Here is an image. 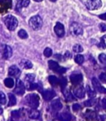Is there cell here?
I'll list each match as a JSON object with an SVG mask.
<instances>
[{
  "label": "cell",
  "instance_id": "obj_24",
  "mask_svg": "<svg viewBox=\"0 0 106 121\" xmlns=\"http://www.w3.org/2000/svg\"><path fill=\"white\" fill-rule=\"evenodd\" d=\"M95 102H96V100L94 98H91V99H90V100H85V101L84 102V105L86 107H90V106H93L95 104Z\"/></svg>",
  "mask_w": 106,
  "mask_h": 121
},
{
  "label": "cell",
  "instance_id": "obj_12",
  "mask_svg": "<svg viewBox=\"0 0 106 121\" xmlns=\"http://www.w3.org/2000/svg\"><path fill=\"white\" fill-rule=\"evenodd\" d=\"M70 79H71V82L74 85H76L78 83H80V82L83 80V76L80 73H74V74L71 75L70 77Z\"/></svg>",
  "mask_w": 106,
  "mask_h": 121
},
{
  "label": "cell",
  "instance_id": "obj_34",
  "mask_svg": "<svg viewBox=\"0 0 106 121\" xmlns=\"http://www.w3.org/2000/svg\"><path fill=\"white\" fill-rule=\"evenodd\" d=\"M34 78H35L34 74H31V73H29V74L26 75V81L27 82H32L34 81Z\"/></svg>",
  "mask_w": 106,
  "mask_h": 121
},
{
  "label": "cell",
  "instance_id": "obj_3",
  "mask_svg": "<svg viewBox=\"0 0 106 121\" xmlns=\"http://www.w3.org/2000/svg\"><path fill=\"white\" fill-rule=\"evenodd\" d=\"M42 24H43L42 19L40 16H37V15L32 17L29 20V26H31V28L35 30H40L41 27L42 26Z\"/></svg>",
  "mask_w": 106,
  "mask_h": 121
},
{
  "label": "cell",
  "instance_id": "obj_33",
  "mask_svg": "<svg viewBox=\"0 0 106 121\" xmlns=\"http://www.w3.org/2000/svg\"><path fill=\"white\" fill-rule=\"evenodd\" d=\"M99 60L101 64H106V54H100L99 55Z\"/></svg>",
  "mask_w": 106,
  "mask_h": 121
},
{
  "label": "cell",
  "instance_id": "obj_15",
  "mask_svg": "<svg viewBox=\"0 0 106 121\" xmlns=\"http://www.w3.org/2000/svg\"><path fill=\"white\" fill-rule=\"evenodd\" d=\"M72 117L69 113H61L57 115V120L59 121H71Z\"/></svg>",
  "mask_w": 106,
  "mask_h": 121
},
{
  "label": "cell",
  "instance_id": "obj_32",
  "mask_svg": "<svg viewBox=\"0 0 106 121\" xmlns=\"http://www.w3.org/2000/svg\"><path fill=\"white\" fill-rule=\"evenodd\" d=\"M63 92H64L65 96H66V99L67 100H74V98H73L72 95H71V93H70V91H68V90H66V91H63Z\"/></svg>",
  "mask_w": 106,
  "mask_h": 121
},
{
  "label": "cell",
  "instance_id": "obj_6",
  "mask_svg": "<svg viewBox=\"0 0 106 121\" xmlns=\"http://www.w3.org/2000/svg\"><path fill=\"white\" fill-rule=\"evenodd\" d=\"M48 65L49 68H50L52 70L55 71V72H57L58 73H64L66 71V69L63 67H60L58 63H56V61H53V60H50L48 62Z\"/></svg>",
  "mask_w": 106,
  "mask_h": 121
},
{
  "label": "cell",
  "instance_id": "obj_4",
  "mask_svg": "<svg viewBox=\"0 0 106 121\" xmlns=\"http://www.w3.org/2000/svg\"><path fill=\"white\" fill-rule=\"evenodd\" d=\"M87 8L90 10H96L101 8L102 1L101 0H88L85 3Z\"/></svg>",
  "mask_w": 106,
  "mask_h": 121
},
{
  "label": "cell",
  "instance_id": "obj_29",
  "mask_svg": "<svg viewBox=\"0 0 106 121\" xmlns=\"http://www.w3.org/2000/svg\"><path fill=\"white\" fill-rule=\"evenodd\" d=\"M6 102H7L6 96H5V94L3 92V91H0V104L5 105Z\"/></svg>",
  "mask_w": 106,
  "mask_h": 121
},
{
  "label": "cell",
  "instance_id": "obj_22",
  "mask_svg": "<svg viewBox=\"0 0 106 121\" xmlns=\"http://www.w3.org/2000/svg\"><path fill=\"white\" fill-rule=\"evenodd\" d=\"M49 82L52 86H57L59 84L60 80L56 76H49Z\"/></svg>",
  "mask_w": 106,
  "mask_h": 121
},
{
  "label": "cell",
  "instance_id": "obj_25",
  "mask_svg": "<svg viewBox=\"0 0 106 121\" xmlns=\"http://www.w3.org/2000/svg\"><path fill=\"white\" fill-rule=\"evenodd\" d=\"M86 92H87V95L90 97V98H95V91H93L91 88L90 87V86H86Z\"/></svg>",
  "mask_w": 106,
  "mask_h": 121
},
{
  "label": "cell",
  "instance_id": "obj_31",
  "mask_svg": "<svg viewBox=\"0 0 106 121\" xmlns=\"http://www.w3.org/2000/svg\"><path fill=\"white\" fill-rule=\"evenodd\" d=\"M44 55L46 56V57H51V56L52 55V50L51 48H46L44 49Z\"/></svg>",
  "mask_w": 106,
  "mask_h": 121
},
{
  "label": "cell",
  "instance_id": "obj_38",
  "mask_svg": "<svg viewBox=\"0 0 106 121\" xmlns=\"http://www.w3.org/2000/svg\"><path fill=\"white\" fill-rule=\"evenodd\" d=\"M100 80L102 82H106V73H102L100 75Z\"/></svg>",
  "mask_w": 106,
  "mask_h": 121
},
{
  "label": "cell",
  "instance_id": "obj_39",
  "mask_svg": "<svg viewBox=\"0 0 106 121\" xmlns=\"http://www.w3.org/2000/svg\"><path fill=\"white\" fill-rule=\"evenodd\" d=\"M100 29L102 32H105L106 31V25L105 23H100Z\"/></svg>",
  "mask_w": 106,
  "mask_h": 121
},
{
  "label": "cell",
  "instance_id": "obj_43",
  "mask_svg": "<svg viewBox=\"0 0 106 121\" xmlns=\"http://www.w3.org/2000/svg\"><path fill=\"white\" fill-rule=\"evenodd\" d=\"M3 109H2L1 107H0V115H1V114H3Z\"/></svg>",
  "mask_w": 106,
  "mask_h": 121
},
{
  "label": "cell",
  "instance_id": "obj_41",
  "mask_svg": "<svg viewBox=\"0 0 106 121\" xmlns=\"http://www.w3.org/2000/svg\"><path fill=\"white\" fill-rule=\"evenodd\" d=\"M102 107L104 109H106V99H103L102 100Z\"/></svg>",
  "mask_w": 106,
  "mask_h": 121
},
{
  "label": "cell",
  "instance_id": "obj_18",
  "mask_svg": "<svg viewBox=\"0 0 106 121\" xmlns=\"http://www.w3.org/2000/svg\"><path fill=\"white\" fill-rule=\"evenodd\" d=\"M85 118L90 121L96 120V119H97L96 113H95V111H93V110H88V111L85 113Z\"/></svg>",
  "mask_w": 106,
  "mask_h": 121
},
{
  "label": "cell",
  "instance_id": "obj_9",
  "mask_svg": "<svg viewBox=\"0 0 106 121\" xmlns=\"http://www.w3.org/2000/svg\"><path fill=\"white\" fill-rule=\"evenodd\" d=\"M54 31L56 34V35L59 37H63L65 35V28L64 26L61 22H57L54 27Z\"/></svg>",
  "mask_w": 106,
  "mask_h": 121
},
{
  "label": "cell",
  "instance_id": "obj_37",
  "mask_svg": "<svg viewBox=\"0 0 106 121\" xmlns=\"http://www.w3.org/2000/svg\"><path fill=\"white\" fill-rule=\"evenodd\" d=\"M12 115H13V117L15 119L19 118L20 117V111L19 110H15V111H13L12 112Z\"/></svg>",
  "mask_w": 106,
  "mask_h": 121
},
{
  "label": "cell",
  "instance_id": "obj_23",
  "mask_svg": "<svg viewBox=\"0 0 106 121\" xmlns=\"http://www.w3.org/2000/svg\"><path fill=\"white\" fill-rule=\"evenodd\" d=\"M8 97H9V102H8V106H13V105H15L17 103V100L16 97L14 96L13 94H8Z\"/></svg>",
  "mask_w": 106,
  "mask_h": 121
},
{
  "label": "cell",
  "instance_id": "obj_30",
  "mask_svg": "<svg viewBox=\"0 0 106 121\" xmlns=\"http://www.w3.org/2000/svg\"><path fill=\"white\" fill-rule=\"evenodd\" d=\"M73 51L76 53H80L83 51V48H82V46L80 45H75L74 46H73Z\"/></svg>",
  "mask_w": 106,
  "mask_h": 121
},
{
  "label": "cell",
  "instance_id": "obj_44",
  "mask_svg": "<svg viewBox=\"0 0 106 121\" xmlns=\"http://www.w3.org/2000/svg\"><path fill=\"white\" fill-rule=\"evenodd\" d=\"M34 1H36V2H42V0H34Z\"/></svg>",
  "mask_w": 106,
  "mask_h": 121
},
{
  "label": "cell",
  "instance_id": "obj_26",
  "mask_svg": "<svg viewBox=\"0 0 106 121\" xmlns=\"http://www.w3.org/2000/svg\"><path fill=\"white\" fill-rule=\"evenodd\" d=\"M38 87V85L37 84V83H33V82H27V89L28 90V91H32V90L36 89V88Z\"/></svg>",
  "mask_w": 106,
  "mask_h": 121
},
{
  "label": "cell",
  "instance_id": "obj_17",
  "mask_svg": "<svg viewBox=\"0 0 106 121\" xmlns=\"http://www.w3.org/2000/svg\"><path fill=\"white\" fill-rule=\"evenodd\" d=\"M30 3V0H18L17 1L16 8L18 10L21 9L22 8H26Z\"/></svg>",
  "mask_w": 106,
  "mask_h": 121
},
{
  "label": "cell",
  "instance_id": "obj_10",
  "mask_svg": "<svg viewBox=\"0 0 106 121\" xmlns=\"http://www.w3.org/2000/svg\"><path fill=\"white\" fill-rule=\"evenodd\" d=\"M2 53H3V58L8 59H9V58H11L12 54H13V50H12V48L9 45H3Z\"/></svg>",
  "mask_w": 106,
  "mask_h": 121
},
{
  "label": "cell",
  "instance_id": "obj_27",
  "mask_svg": "<svg viewBox=\"0 0 106 121\" xmlns=\"http://www.w3.org/2000/svg\"><path fill=\"white\" fill-rule=\"evenodd\" d=\"M84 56L81 55V54H77V55L75 57V61L76 63H77L78 64H82L84 62Z\"/></svg>",
  "mask_w": 106,
  "mask_h": 121
},
{
  "label": "cell",
  "instance_id": "obj_35",
  "mask_svg": "<svg viewBox=\"0 0 106 121\" xmlns=\"http://www.w3.org/2000/svg\"><path fill=\"white\" fill-rule=\"evenodd\" d=\"M100 46L102 48H106V35H104L101 38V42H100Z\"/></svg>",
  "mask_w": 106,
  "mask_h": 121
},
{
  "label": "cell",
  "instance_id": "obj_7",
  "mask_svg": "<svg viewBox=\"0 0 106 121\" xmlns=\"http://www.w3.org/2000/svg\"><path fill=\"white\" fill-rule=\"evenodd\" d=\"M92 84H93V86H94V88H95V90H96L97 91H99V92H100V93L106 94V88L102 86V85L100 84L99 80L97 79L96 78H92Z\"/></svg>",
  "mask_w": 106,
  "mask_h": 121
},
{
  "label": "cell",
  "instance_id": "obj_40",
  "mask_svg": "<svg viewBox=\"0 0 106 121\" xmlns=\"http://www.w3.org/2000/svg\"><path fill=\"white\" fill-rule=\"evenodd\" d=\"M99 17H100V19H102V20H106V13H103V14H101V15H100V16H99Z\"/></svg>",
  "mask_w": 106,
  "mask_h": 121
},
{
  "label": "cell",
  "instance_id": "obj_45",
  "mask_svg": "<svg viewBox=\"0 0 106 121\" xmlns=\"http://www.w3.org/2000/svg\"><path fill=\"white\" fill-rule=\"evenodd\" d=\"M50 1H52V2H56V0H50Z\"/></svg>",
  "mask_w": 106,
  "mask_h": 121
},
{
  "label": "cell",
  "instance_id": "obj_42",
  "mask_svg": "<svg viewBox=\"0 0 106 121\" xmlns=\"http://www.w3.org/2000/svg\"><path fill=\"white\" fill-rule=\"evenodd\" d=\"M65 57L66 58H70L71 57V54H70L69 51H66V54H65Z\"/></svg>",
  "mask_w": 106,
  "mask_h": 121
},
{
  "label": "cell",
  "instance_id": "obj_11",
  "mask_svg": "<svg viewBox=\"0 0 106 121\" xmlns=\"http://www.w3.org/2000/svg\"><path fill=\"white\" fill-rule=\"evenodd\" d=\"M42 96H43L44 100L48 101V100H51L54 98V96H56V93L53 90H45L42 92Z\"/></svg>",
  "mask_w": 106,
  "mask_h": 121
},
{
  "label": "cell",
  "instance_id": "obj_14",
  "mask_svg": "<svg viewBox=\"0 0 106 121\" xmlns=\"http://www.w3.org/2000/svg\"><path fill=\"white\" fill-rule=\"evenodd\" d=\"M51 107H52V109L53 110L58 111V110H60L62 108V103H61L59 99H56V100H54L52 103H51Z\"/></svg>",
  "mask_w": 106,
  "mask_h": 121
},
{
  "label": "cell",
  "instance_id": "obj_13",
  "mask_svg": "<svg viewBox=\"0 0 106 121\" xmlns=\"http://www.w3.org/2000/svg\"><path fill=\"white\" fill-rule=\"evenodd\" d=\"M8 74L13 77H18L21 74V71L16 65H13L8 69Z\"/></svg>",
  "mask_w": 106,
  "mask_h": 121
},
{
  "label": "cell",
  "instance_id": "obj_1",
  "mask_svg": "<svg viewBox=\"0 0 106 121\" xmlns=\"http://www.w3.org/2000/svg\"><path fill=\"white\" fill-rule=\"evenodd\" d=\"M26 100V103L31 108H34L37 109V107L39 106V102H40V99H39V96H37V94H29L27 95L25 98Z\"/></svg>",
  "mask_w": 106,
  "mask_h": 121
},
{
  "label": "cell",
  "instance_id": "obj_19",
  "mask_svg": "<svg viewBox=\"0 0 106 121\" xmlns=\"http://www.w3.org/2000/svg\"><path fill=\"white\" fill-rule=\"evenodd\" d=\"M28 115L31 119H38L39 116H40V112L36 109L32 108V110H29Z\"/></svg>",
  "mask_w": 106,
  "mask_h": 121
},
{
  "label": "cell",
  "instance_id": "obj_2",
  "mask_svg": "<svg viewBox=\"0 0 106 121\" xmlns=\"http://www.w3.org/2000/svg\"><path fill=\"white\" fill-rule=\"evenodd\" d=\"M4 23L9 30H14L18 24V19L12 15H8L4 18Z\"/></svg>",
  "mask_w": 106,
  "mask_h": 121
},
{
  "label": "cell",
  "instance_id": "obj_21",
  "mask_svg": "<svg viewBox=\"0 0 106 121\" xmlns=\"http://www.w3.org/2000/svg\"><path fill=\"white\" fill-rule=\"evenodd\" d=\"M21 65L23 66L24 69H30L32 68V64L31 61L29 60H27V59H23L21 62Z\"/></svg>",
  "mask_w": 106,
  "mask_h": 121
},
{
  "label": "cell",
  "instance_id": "obj_28",
  "mask_svg": "<svg viewBox=\"0 0 106 121\" xmlns=\"http://www.w3.org/2000/svg\"><path fill=\"white\" fill-rule=\"evenodd\" d=\"M18 36L21 39H27L28 37V35H27V31L25 30H20L18 31Z\"/></svg>",
  "mask_w": 106,
  "mask_h": 121
},
{
  "label": "cell",
  "instance_id": "obj_8",
  "mask_svg": "<svg viewBox=\"0 0 106 121\" xmlns=\"http://www.w3.org/2000/svg\"><path fill=\"white\" fill-rule=\"evenodd\" d=\"M14 92L18 95H23L25 92V86L21 80L18 79L16 83V87L14 89Z\"/></svg>",
  "mask_w": 106,
  "mask_h": 121
},
{
  "label": "cell",
  "instance_id": "obj_16",
  "mask_svg": "<svg viewBox=\"0 0 106 121\" xmlns=\"http://www.w3.org/2000/svg\"><path fill=\"white\" fill-rule=\"evenodd\" d=\"M74 94L77 98L82 99L84 98V96L85 95V91L82 86H80V87H77L74 90Z\"/></svg>",
  "mask_w": 106,
  "mask_h": 121
},
{
  "label": "cell",
  "instance_id": "obj_20",
  "mask_svg": "<svg viewBox=\"0 0 106 121\" xmlns=\"http://www.w3.org/2000/svg\"><path fill=\"white\" fill-rule=\"evenodd\" d=\"M4 84H5V86H7V87H8V88H12V87H13V86H14V80L13 79V78H6V79L4 80Z\"/></svg>",
  "mask_w": 106,
  "mask_h": 121
},
{
  "label": "cell",
  "instance_id": "obj_36",
  "mask_svg": "<svg viewBox=\"0 0 106 121\" xmlns=\"http://www.w3.org/2000/svg\"><path fill=\"white\" fill-rule=\"evenodd\" d=\"M72 109H73V110H74V111H78V110H81V106H80L79 104L76 103V104H74V105H72Z\"/></svg>",
  "mask_w": 106,
  "mask_h": 121
},
{
  "label": "cell",
  "instance_id": "obj_5",
  "mask_svg": "<svg viewBox=\"0 0 106 121\" xmlns=\"http://www.w3.org/2000/svg\"><path fill=\"white\" fill-rule=\"evenodd\" d=\"M70 31L74 35H80L83 33V29L79 23L72 22L70 26Z\"/></svg>",
  "mask_w": 106,
  "mask_h": 121
}]
</instances>
